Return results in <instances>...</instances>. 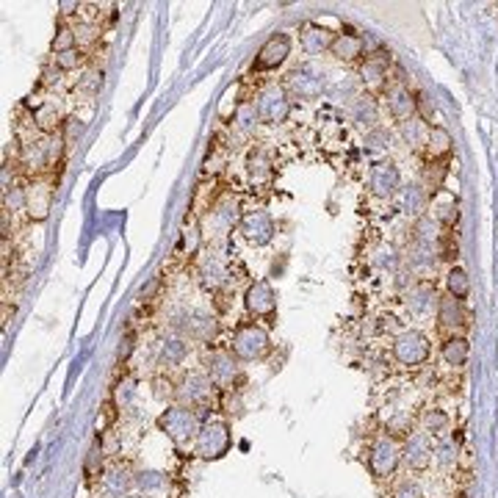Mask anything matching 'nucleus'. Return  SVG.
<instances>
[{
    "mask_svg": "<svg viewBox=\"0 0 498 498\" xmlns=\"http://www.w3.org/2000/svg\"><path fill=\"white\" fill-rule=\"evenodd\" d=\"M230 352L235 360H261L269 352V332L255 321H241L230 338Z\"/></svg>",
    "mask_w": 498,
    "mask_h": 498,
    "instance_id": "nucleus-1",
    "label": "nucleus"
},
{
    "mask_svg": "<svg viewBox=\"0 0 498 498\" xmlns=\"http://www.w3.org/2000/svg\"><path fill=\"white\" fill-rule=\"evenodd\" d=\"M158 429L178 446H188L191 440H197V432H199V424H197V415L188 407H166L158 415Z\"/></svg>",
    "mask_w": 498,
    "mask_h": 498,
    "instance_id": "nucleus-2",
    "label": "nucleus"
},
{
    "mask_svg": "<svg viewBox=\"0 0 498 498\" xmlns=\"http://www.w3.org/2000/svg\"><path fill=\"white\" fill-rule=\"evenodd\" d=\"M324 89H327V78L313 64H299L285 78V91L291 97H299V100H316L324 94Z\"/></svg>",
    "mask_w": 498,
    "mask_h": 498,
    "instance_id": "nucleus-3",
    "label": "nucleus"
},
{
    "mask_svg": "<svg viewBox=\"0 0 498 498\" xmlns=\"http://www.w3.org/2000/svg\"><path fill=\"white\" fill-rule=\"evenodd\" d=\"M429 338L418 329H402L393 338V358L402 365H424L429 360Z\"/></svg>",
    "mask_w": 498,
    "mask_h": 498,
    "instance_id": "nucleus-4",
    "label": "nucleus"
},
{
    "mask_svg": "<svg viewBox=\"0 0 498 498\" xmlns=\"http://www.w3.org/2000/svg\"><path fill=\"white\" fill-rule=\"evenodd\" d=\"M258 105V117L269 125H282L291 117V94L285 86H266L255 100Z\"/></svg>",
    "mask_w": 498,
    "mask_h": 498,
    "instance_id": "nucleus-5",
    "label": "nucleus"
},
{
    "mask_svg": "<svg viewBox=\"0 0 498 498\" xmlns=\"http://www.w3.org/2000/svg\"><path fill=\"white\" fill-rule=\"evenodd\" d=\"M230 449V429L222 421H208L197 432V454L205 459H216Z\"/></svg>",
    "mask_w": 498,
    "mask_h": 498,
    "instance_id": "nucleus-6",
    "label": "nucleus"
},
{
    "mask_svg": "<svg viewBox=\"0 0 498 498\" xmlns=\"http://www.w3.org/2000/svg\"><path fill=\"white\" fill-rule=\"evenodd\" d=\"M244 308H247L249 316L255 318H274V313H277V294H274V288L266 280L252 282L247 288V294H244Z\"/></svg>",
    "mask_w": 498,
    "mask_h": 498,
    "instance_id": "nucleus-7",
    "label": "nucleus"
},
{
    "mask_svg": "<svg viewBox=\"0 0 498 498\" xmlns=\"http://www.w3.org/2000/svg\"><path fill=\"white\" fill-rule=\"evenodd\" d=\"M399 459H402V449H399L396 440H391V438H379V440L371 446V454H368V465H371V473H374L376 479L391 476V473L399 468Z\"/></svg>",
    "mask_w": 498,
    "mask_h": 498,
    "instance_id": "nucleus-8",
    "label": "nucleus"
},
{
    "mask_svg": "<svg viewBox=\"0 0 498 498\" xmlns=\"http://www.w3.org/2000/svg\"><path fill=\"white\" fill-rule=\"evenodd\" d=\"M291 55V37L288 34H272L252 61V70L263 72V70H277L285 64V58Z\"/></svg>",
    "mask_w": 498,
    "mask_h": 498,
    "instance_id": "nucleus-9",
    "label": "nucleus"
},
{
    "mask_svg": "<svg viewBox=\"0 0 498 498\" xmlns=\"http://www.w3.org/2000/svg\"><path fill=\"white\" fill-rule=\"evenodd\" d=\"M368 188L374 197L379 199H388L393 197L399 188H402V175H399V166L393 161H376L371 166V175H368Z\"/></svg>",
    "mask_w": 498,
    "mask_h": 498,
    "instance_id": "nucleus-10",
    "label": "nucleus"
},
{
    "mask_svg": "<svg viewBox=\"0 0 498 498\" xmlns=\"http://www.w3.org/2000/svg\"><path fill=\"white\" fill-rule=\"evenodd\" d=\"M238 227L252 247H266L274 238V219L266 211H247Z\"/></svg>",
    "mask_w": 498,
    "mask_h": 498,
    "instance_id": "nucleus-11",
    "label": "nucleus"
},
{
    "mask_svg": "<svg viewBox=\"0 0 498 498\" xmlns=\"http://www.w3.org/2000/svg\"><path fill=\"white\" fill-rule=\"evenodd\" d=\"M205 374L214 379V385H232L238 379V360L232 358V352L214 349L205 358Z\"/></svg>",
    "mask_w": 498,
    "mask_h": 498,
    "instance_id": "nucleus-12",
    "label": "nucleus"
},
{
    "mask_svg": "<svg viewBox=\"0 0 498 498\" xmlns=\"http://www.w3.org/2000/svg\"><path fill=\"white\" fill-rule=\"evenodd\" d=\"M405 459H407V465L412 471H424L429 462H432V457H435V449H432V435H426V432H412L407 438V443H405Z\"/></svg>",
    "mask_w": 498,
    "mask_h": 498,
    "instance_id": "nucleus-13",
    "label": "nucleus"
},
{
    "mask_svg": "<svg viewBox=\"0 0 498 498\" xmlns=\"http://www.w3.org/2000/svg\"><path fill=\"white\" fill-rule=\"evenodd\" d=\"M214 379L205 374V371H194V374H188L185 379H183L181 391H178V396H181L183 402H188V405H197V402H205L211 393H214Z\"/></svg>",
    "mask_w": 498,
    "mask_h": 498,
    "instance_id": "nucleus-14",
    "label": "nucleus"
},
{
    "mask_svg": "<svg viewBox=\"0 0 498 498\" xmlns=\"http://www.w3.org/2000/svg\"><path fill=\"white\" fill-rule=\"evenodd\" d=\"M385 103H388V114H391L396 122H407V119L415 117V94H412L405 84L388 89Z\"/></svg>",
    "mask_w": 498,
    "mask_h": 498,
    "instance_id": "nucleus-15",
    "label": "nucleus"
},
{
    "mask_svg": "<svg viewBox=\"0 0 498 498\" xmlns=\"http://www.w3.org/2000/svg\"><path fill=\"white\" fill-rule=\"evenodd\" d=\"M402 194H399V205H402V211L407 214V216H424V211L429 208V199H432V194H429V188L426 185H421V183H409L405 188H399Z\"/></svg>",
    "mask_w": 498,
    "mask_h": 498,
    "instance_id": "nucleus-16",
    "label": "nucleus"
},
{
    "mask_svg": "<svg viewBox=\"0 0 498 498\" xmlns=\"http://www.w3.org/2000/svg\"><path fill=\"white\" fill-rule=\"evenodd\" d=\"M424 150H426V158H429V161H443V158H449L454 150L452 133H449L446 128H440V125L429 128V136H426Z\"/></svg>",
    "mask_w": 498,
    "mask_h": 498,
    "instance_id": "nucleus-17",
    "label": "nucleus"
},
{
    "mask_svg": "<svg viewBox=\"0 0 498 498\" xmlns=\"http://www.w3.org/2000/svg\"><path fill=\"white\" fill-rule=\"evenodd\" d=\"M362 37L358 34H352V31H341V34H335V39H332V47H329V53L338 58V61H358L362 55Z\"/></svg>",
    "mask_w": 498,
    "mask_h": 498,
    "instance_id": "nucleus-18",
    "label": "nucleus"
},
{
    "mask_svg": "<svg viewBox=\"0 0 498 498\" xmlns=\"http://www.w3.org/2000/svg\"><path fill=\"white\" fill-rule=\"evenodd\" d=\"M181 329L191 341H211V338H216V332H219V321L214 316H199V313H194V316H185V324H181Z\"/></svg>",
    "mask_w": 498,
    "mask_h": 498,
    "instance_id": "nucleus-19",
    "label": "nucleus"
},
{
    "mask_svg": "<svg viewBox=\"0 0 498 498\" xmlns=\"http://www.w3.org/2000/svg\"><path fill=\"white\" fill-rule=\"evenodd\" d=\"M438 321L446 329H462L465 327V308H462V302L454 299L452 294L440 296V302H438Z\"/></svg>",
    "mask_w": 498,
    "mask_h": 498,
    "instance_id": "nucleus-20",
    "label": "nucleus"
},
{
    "mask_svg": "<svg viewBox=\"0 0 498 498\" xmlns=\"http://www.w3.org/2000/svg\"><path fill=\"white\" fill-rule=\"evenodd\" d=\"M188 358V341L185 338H166L158 346V365L161 368H178Z\"/></svg>",
    "mask_w": 498,
    "mask_h": 498,
    "instance_id": "nucleus-21",
    "label": "nucleus"
},
{
    "mask_svg": "<svg viewBox=\"0 0 498 498\" xmlns=\"http://www.w3.org/2000/svg\"><path fill=\"white\" fill-rule=\"evenodd\" d=\"M332 39H335V34L327 31V28H321L318 22H310V25L302 28V47H305V53H310V55H321L324 50H329V47H332Z\"/></svg>",
    "mask_w": 498,
    "mask_h": 498,
    "instance_id": "nucleus-22",
    "label": "nucleus"
},
{
    "mask_svg": "<svg viewBox=\"0 0 498 498\" xmlns=\"http://www.w3.org/2000/svg\"><path fill=\"white\" fill-rule=\"evenodd\" d=\"M388 61H391V58H385L382 53L365 58V64H362V70H360V78L368 89H382V86L388 84Z\"/></svg>",
    "mask_w": 498,
    "mask_h": 498,
    "instance_id": "nucleus-23",
    "label": "nucleus"
},
{
    "mask_svg": "<svg viewBox=\"0 0 498 498\" xmlns=\"http://www.w3.org/2000/svg\"><path fill=\"white\" fill-rule=\"evenodd\" d=\"M438 302H440V296H438L435 285H429V282H418L412 291H407V308L412 313H429Z\"/></svg>",
    "mask_w": 498,
    "mask_h": 498,
    "instance_id": "nucleus-24",
    "label": "nucleus"
},
{
    "mask_svg": "<svg viewBox=\"0 0 498 498\" xmlns=\"http://www.w3.org/2000/svg\"><path fill=\"white\" fill-rule=\"evenodd\" d=\"M405 261H407V266L412 274H429V272H435V266H438L440 258H438V249H429V247L415 244L412 249H407Z\"/></svg>",
    "mask_w": 498,
    "mask_h": 498,
    "instance_id": "nucleus-25",
    "label": "nucleus"
},
{
    "mask_svg": "<svg viewBox=\"0 0 498 498\" xmlns=\"http://www.w3.org/2000/svg\"><path fill=\"white\" fill-rule=\"evenodd\" d=\"M440 225L432 219V216H418L415 219V225H412V238H415V244H421V247H429V249H438V244H440V235L443 232H438Z\"/></svg>",
    "mask_w": 498,
    "mask_h": 498,
    "instance_id": "nucleus-26",
    "label": "nucleus"
},
{
    "mask_svg": "<svg viewBox=\"0 0 498 498\" xmlns=\"http://www.w3.org/2000/svg\"><path fill=\"white\" fill-rule=\"evenodd\" d=\"M50 202H53V191L47 185H31L28 188V199H25V208H28V216L42 222L50 211Z\"/></svg>",
    "mask_w": 498,
    "mask_h": 498,
    "instance_id": "nucleus-27",
    "label": "nucleus"
},
{
    "mask_svg": "<svg viewBox=\"0 0 498 498\" xmlns=\"http://www.w3.org/2000/svg\"><path fill=\"white\" fill-rule=\"evenodd\" d=\"M272 155L263 150V147H255L249 155H247V175L255 183H263L272 178Z\"/></svg>",
    "mask_w": 498,
    "mask_h": 498,
    "instance_id": "nucleus-28",
    "label": "nucleus"
},
{
    "mask_svg": "<svg viewBox=\"0 0 498 498\" xmlns=\"http://www.w3.org/2000/svg\"><path fill=\"white\" fill-rule=\"evenodd\" d=\"M352 114H355V122L362 125V128H368V131L379 128V125H376V122H379V105H376L374 97H368V94L355 97V108H352Z\"/></svg>",
    "mask_w": 498,
    "mask_h": 498,
    "instance_id": "nucleus-29",
    "label": "nucleus"
},
{
    "mask_svg": "<svg viewBox=\"0 0 498 498\" xmlns=\"http://www.w3.org/2000/svg\"><path fill=\"white\" fill-rule=\"evenodd\" d=\"M103 487L108 496L125 498L131 493V487H136V482H133V473H128V471H108L103 476Z\"/></svg>",
    "mask_w": 498,
    "mask_h": 498,
    "instance_id": "nucleus-30",
    "label": "nucleus"
},
{
    "mask_svg": "<svg viewBox=\"0 0 498 498\" xmlns=\"http://www.w3.org/2000/svg\"><path fill=\"white\" fill-rule=\"evenodd\" d=\"M399 133H402V141L407 144L409 150H421V147L426 144L429 128L424 125V119H421V117H412V119H407V122H402Z\"/></svg>",
    "mask_w": 498,
    "mask_h": 498,
    "instance_id": "nucleus-31",
    "label": "nucleus"
},
{
    "mask_svg": "<svg viewBox=\"0 0 498 498\" xmlns=\"http://www.w3.org/2000/svg\"><path fill=\"white\" fill-rule=\"evenodd\" d=\"M258 105L255 103H249V100H244V103H238V108H235V114H232V125H235V131L241 133V136H247V133H252L255 131V125H258Z\"/></svg>",
    "mask_w": 498,
    "mask_h": 498,
    "instance_id": "nucleus-32",
    "label": "nucleus"
},
{
    "mask_svg": "<svg viewBox=\"0 0 498 498\" xmlns=\"http://www.w3.org/2000/svg\"><path fill=\"white\" fill-rule=\"evenodd\" d=\"M468 355H471V343H468V338H462V335H452L446 343H443V360L454 365V368H459V365H465L468 362Z\"/></svg>",
    "mask_w": 498,
    "mask_h": 498,
    "instance_id": "nucleus-33",
    "label": "nucleus"
},
{
    "mask_svg": "<svg viewBox=\"0 0 498 498\" xmlns=\"http://www.w3.org/2000/svg\"><path fill=\"white\" fill-rule=\"evenodd\" d=\"M446 288H449V294H452L454 299H468V294H471V277L465 269H459V266H452L449 274H446Z\"/></svg>",
    "mask_w": 498,
    "mask_h": 498,
    "instance_id": "nucleus-34",
    "label": "nucleus"
},
{
    "mask_svg": "<svg viewBox=\"0 0 498 498\" xmlns=\"http://www.w3.org/2000/svg\"><path fill=\"white\" fill-rule=\"evenodd\" d=\"M34 122L45 131V133H53L58 125H61V111L55 103H42L37 111H34Z\"/></svg>",
    "mask_w": 498,
    "mask_h": 498,
    "instance_id": "nucleus-35",
    "label": "nucleus"
},
{
    "mask_svg": "<svg viewBox=\"0 0 498 498\" xmlns=\"http://www.w3.org/2000/svg\"><path fill=\"white\" fill-rule=\"evenodd\" d=\"M133 482H136V487L141 493H158V490H164V485H166V476L161 473V471H136L133 473Z\"/></svg>",
    "mask_w": 498,
    "mask_h": 498,
    "instance_id": "nucleus-36",
    "label": "nucleus"
},
{
    "mask_svg": "<svg viewBox=\"0 0 498 498\" xmlns=\"http://www.w3.org/2000/svg\"><path fill=\"white\" fill-rule=\"evenodd\" d=\"M214 216L219 219L222 230H230L232 225H241V216H244V214H238V202H235V199H225V202L216 205V214H214Z\"/></svg>",
    "mask_w": 498,
    "mask_h": 498,
    "instance_id": "nucleus-37",
    "label": "nucleus"
},
{
    "mask_svg": "<svg viewBox=\"0 0 498 498\" xmlns=\"http://www.w3.org/2000/svg\"><path fill=\"white\" fill-rule=\"evenodd\" d=\"M424 424H426V435H435V438L446 435L449 426H452V421H449V415L443 409H429L426 418H424Z\"/></svg>",
    "mask_w": 498,
    "mask_h": 498,
    "instance_id": "nucleus-38",
    "label": "nucleus"
},
{
    "mask_svg": "<svg viewBox=\"0 0 498 498\" xmlns=\"http://www.w3.org/2000/svg\"><path fill=\"white\" fill-rule=\"evenodd\" d=\"M75 45H78V31L61 25L53 37V53H70V50H75Z\"/></svg>",
    "mask_w": 498,
    "mask_h": 498,
    "instance_id": "nucleus-39",
    "label": "nucleus"
},
{
    "mask_svg": "<svg viewBox=\"0 0 498 498\" xmlns=\"http://www.w3.org/2000/svg\"><path fill=\"white\" fill-rule=\"evenodd\" d=\"M435 222L440 227H446V230H454V225L459 222V205L449 199V202H443V205H438V214H435Z\"/></svg>",
    "mask_w": 498,
    "mask_h": 498,
    "instance_id": "nucleus-40",
    "label": "nucleus"
},
{
    "mask_svg": "<svg viewBox=\"0 0 498 498\" xmlns=\"http://www.w3.org/2000/svg\"><path fill=\"white\" fill-rule=\"evenodd\" d=\"M376 266H379L382 272H399V266H402V255H399L393 247L379 249V252H376Z\"/></svg>",
    "mask_w": 498,
    "mask_h": 498,
    "instance_id": "nucleus-41",
    "label": "nucleus"
},
{
    "mask_svg": "<svg viewBox=\"0 0 498 498\" xmlns=\"http://www.w3.org/2000/svg\"><path fill=\"white\" fill-rule=\"evenodd\" d=\"M225 280H227L225 269H222L216 261H208V263L202 266V282H205L208 288H219Z\"/></svg>",
    "mask_w": 498,
    "mask_h": 498,
    "instance_id": "nucleus-42",
    "label": "nucleus"
},
{
    "mask_svg": "<svg viewBox=\"0 0 498 498\" xmlns=\"http://www.w3.org/2000/svg\"><path fill=\"white\" fill-rule=\"evenodd\" d=\"M53 64L58 72H70V70H78L81 64V53L78 50H70V53H55L53 55Z\"/></svg>",
    "mask_w": 498,
    "mask_h": 498,
    "instance_id": "nucleus-43",
    "label": "nucleus"
},
{
    "mask_svg": "<svg viewBox=\"0 0 498 498\" xmlns=\"http://www.w3.org/2000/svg\"><path fill=\"white\" fill-rule=\"evenodd\" d=\"M424 178H426V183H429V191H438L440 188V183H443V178H446V166L443 164H426V169H424Z\"/></svg>",
    "mask_w": 498,
    "mask_h": 498,
    "instance_id": "nucleus-44",
    "label": "nucleus"
},
{
    "mask_svg": "<svg viewBox=\"0 0 498 498\" xmlns=\"http://www.w3.org/2000/svg\"><path fill=\"white\" fill-rule=\"evenodd\" d=\"M457 252H459V244H457L454 232H443V235H440V244H438V258H443V261H454V258H457Z\"/></svg>",
    "mask_w": 498,
    "mask_h": 498,
    "instance_id": "nucleus-45",
    "label": "nucleus"
},
{
    "mask_svg": "<svg viewBox=\"0 0 498 498\" xmlns=\"http://www.w3.org/2000/svg\"><path fill=\"white\" fill-rule=\"evenodd\" d=\"M415 114H421V119H432L435 114V103H432V94L429 91H418L415 94Z\"/></svg>",
    "mask_w": 498,
    "mask_h": 498,
    "instance_id": "nucleus-46",
    "label": "nucleus"
},
{
    "mask_svg": "<svg viewBox=\"0 0 498 498\" xmlns=\"http://www.w3.org/2000/svg\"><path fill=\"white\" fill-rule=\"evenodd\" d=\"M365 144L371 150H385V147H391V133L385 128H374V131L365 133Z\"/></svg>",
    "mask_w": 498,
    "mask_h": 498,
    "instance_id": "nucleus-47",
    "label": "nucleus"
},
{
    "mask_svg": "<svg viewBox=\"0 0 498 498\" xmlns=\"http://www.w3.org/2000/svg\"><path fill=\"white\" fill-rule=\"evenodd\" d=\"M435 459L443 465V468H452L454 459H457V449H452V443H440L435 449Z\"/></svg>",
    "mask_w": 498,
    "mask_h": 498,
    "instance_id": "nucleus-48",
    "label": "nucleus"
},
{
    "mask_svg": "<svg viewBox=\"0 0 498 498\" xmlns=\"http://www.w3.org/2000/svg\"><path fill=\"white\" fill-rule=\"evenodd\" d=\"M393 498H424V496H421V490H418L415 482H402V485L396 487Z\"/></svg>",
    "mask_w": 498,
    "mask_h": 498,
    "instance_id": "nucleus-49",
    "label": "nucleus"
},
{
    "mask_svg": "<svg viewBox=\"0 0 498 498\" xmlns=\"http://www.w3.org/2000/svg\"><path fill=\"white\" fill-rule=\"evenodd\" d=\"M103 86V72H86L84 81H81V89L84 91H97Z\"/></svg>",
    "mask_w": 498,
    "mask_h": 498,
    "instance_id": "nucleus-50",
    "label": "nucleus"
},
{
    "mask_svg": "<svg viewBox=\"0 0 498 498\" xmlns=\"http://www.w3.org/2000/svg\"><path fill=\"white\" fill-rule=\"evenodd\" d=\"M100 465H103V449H100V443H94L89 452V459H86V473H94Z\"/></svg>",
    "mask_w": 498,
    "mask_h": 498,
    "instance_id": "nucleus-51",
    "label": "nucleus"
},
{
    "mask_svg": "<svg viewBox=\"0 0 498 498\" xmlns=\"http://www.w3.org/2000/svg\"><path fill=\"white\" fill-rule=\"evenodd\" d=\"M122 343H125V346H119V360H125V358L131 355V349H133V341H131V338H125Z\"/></svg>",
    "mask_w": 498,
    "mask_h": 498,
    "instance_id": "nucleus-52",
    "label": "nucleus"
},
{
    "mask_svg": "<svg viewBox=\"0 0 498 498\" xmlns=\"http://www.w3.org/2000/svg\"><path fill=\"white\" fill-rule=\"evenodd\" d=\"M75 8H78V3H61V14H64V17L75 14Z\"/></svg>",
    "mask_w": 498,
    "mask_h": 498,
    "instance_id": "nucleus-53",
    "label": "nucleus"
}]
</instances>
